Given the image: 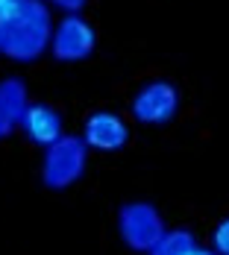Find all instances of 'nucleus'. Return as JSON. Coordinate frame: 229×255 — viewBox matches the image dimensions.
Here are the masks:
<instances>
[{
    "instance_id": "nucleus-1",
    "label": "nucleus",
    "mask_w": 229,
    "mask_h": 255,
    "mask_svg": "<svg viewBox=\"0 0 229 255\" xmlns=\"http://www.w3.org/2000/svg\"><path fill=\"white\" fill-rule=\"evenodd\" d=\"M50 9L41 0H15L0 12V56L12 62H35L50 47Z\"/></svg>"
},
{
    "instance_id": "nucleus-2",
    "label": "nucleus",
    "mask_w": 229,
    "mask_h": 255,
    "mask_svg": "<svg viewBox=\"0 0 229 255\" xmlns=\"http://www.w3.org/2000/svg\"><path fill=\"white\" fill-rule=\"evenodd\" d=\"M88 164V144L79 135H62L59 141H53L50 147H44L41 158V182L50 191H68L76 185Z\"/></svg>"
},
{
    "instance_id": "nucleus-3",
    "label": "nucleus",
    "mask_w": 229,
    "mask_h": 255,
    "mask_svg": "<svg viewBox=\"0 0 229 255\" xmlns=\"http://www.w3.org/2000/svg\"><path fill=\"white\" fill-rule=\"evenodd\" d=\"M168 232L159 208L153 203H124L118 208V235L132 253H150Z\"/></svg>"
},
{
    "instance_id": "nucleus-4",
    "label": "nucleus",
    "mask_w": 229,
    "mask_h": 255,
    "mask_svg": "<svg viewBox=\"0 0 229 255\" xmlns=\"http://www.w3.org/2000/svg\"><path fill=\"white\" fill-rule=\"evenodd\" d=\"M132 118L144 127H165L179 112V88L168 79H153L132 97Z\"/></svg>"
},
{
    "instance_id": "nucleus-5",
    "label": "nucleus",
    "mask_w": 229,
    "mask_h": 255,
    "mask_svg": "<svg viewBox=\"0 0 229 255\" xmlns=\"http://www.w3.org/2000/svg\"><path fill=\"white\" fill-rule=\"evenodd\" d=\"M94 44H97V35H94L91 24L82 15L71 12L53 29L50 53L59 62H82V59H88L94 53Z\"/></svg>"
},
{
    "instance_id": "nucleus-6",
    "label": "nucleus",
    "mask_w": 229,
    "mask_h": 255,
    "mask_svg": "<svg viewBox=\"0 0 229 255\" xmlns=\"http://www.w3.org/2000/svg\"><path fill=\"white\" fill-rule=\"evenodd\" d=\"M82 138H85L88 150L115 153V150H121L129 141V129H127V124H124L121 115L100 109V112H91V115H88V121H85V127H82Z\"/></svg>"
},
{
    "instance_id": "nucleus-7",
    "label": "nucleus",
    "mask_w": 229,
    "mask_h": 255,
    "mask_svg": "<svg viewBox=\"0 0 229 255\" xmlns=\"http://www.w3.org/2000/svg\"><path fill=\"white\" fill-rule=\"evenodd\" d=\"M21 132L26 135L29 144L35 147H50L53 141H59L62 132V115L47 106V103H29L21 118Z\"/></svg>"
},
{
    "instance_id": "nucleus-8",
    "label": "nucleus",
    "mask_w": 229,
    "mask_h": 255,
    "mask_svg": "<svg viewBox=\"0 0 229 255\" xmlns=\"http://www.w3.org/2000/svg\"><path fill=\"white\" fill-rule=\"evenodd\" d=\"M26 106H29V97H26L24 79H0V141L9 138L15 129H21V118H24Z\"/></svg>"
},
{
    "instance_id": "nucleus-9",
    "label": "nucleus",
    "mask_w": 229,
    "mask_h": 255,
    "mask_svg": "<svg viewBox=\"0 0 229 255\" xmlns=\"http://www.w3.org/2000/svg\"><path fill=\"white\" fill-rule=\"evenodd\" d=\"M194 250H197V241L188 229H168L147 255H191Z\"/></svg>"
},
{
    "instance_id": "nucleus-10",
    "label": "nucleus",
    "mask_w": 229,
    "mask_h": 255,
    "mask_svg": "<svg viewBox=\"0 0 229 255\" xmlns=\"http://www.w3.org/2000/svg\"><path fill=\"white\" fill-rule=\"evenodd\" d=\"M212 250L218 255H229V217L221 220L212 232Z\"/></svg>"
},
{
    "instance_id": "nucleus-11",
    "label": "nucleus",
    "mask_w": 229,
    "mask_h": 255,
    "mask_svg": "<svg viewBox=\"0 0 229 255\" xmlns=\"http://www.w3.org/2000/svg\"><path fill=\"white\" fill-rule=\"evenodd\" d=\"M50 3L53 6H59V9H65L68 15H71V12H79V9L85 6V0H50Z\"/></svg>"
},
{
    "instance_id": "nucleus-12",
    "label": "nucleus",
    "mask_w": 229,
    "mask_h": 255,
    "mask_svg": "<svg viewBox=\"0 0 229 255\" xmlns=\"http://www.w3.org/2000/svg\"><path fill=\"white\" fill-rule=\"evenodd\" d=\"M12 3H15V0H0V12H6V9H9Z\"/></svg>"
}]
</instances>
